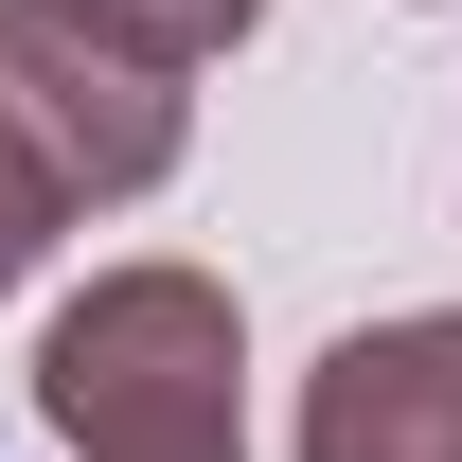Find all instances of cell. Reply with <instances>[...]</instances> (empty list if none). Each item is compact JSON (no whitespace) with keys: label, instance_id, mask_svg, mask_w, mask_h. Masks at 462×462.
<instances>
[{"label":"cell","instance_id":"obj_1","mask_svg":"<svg viewBox=\"0 0 462 462\" xmlns=\"http://www.w3.org/2000/svg\"><path fill=\"white\" fill-rule=\"evenodd\" d=\"M36 409L71 462H249L231 285L214 267H89V302L36 338Z\"/></svg>","mask_w":462,"mask_h":462},{"label":"cell","instance_id":"obj_2","mask_svg":"<svg viewBox=\"0 0 462 462\" xmlns=\"http://www.w3.org/2000/svg\"><path fill=\"white\" fill-rule=\"evenodd\" d=\"M0 107L54 143L71 196H161L178 143H196V89H178L161 36H125L89 0H0Z\"/></svg>","mask_w":462,"mask_h":462},{"label":"cell","instance_id":"obj_3","mask_svg":"<svg viewBox=\"0 0 462 462\" xmlns=\"http://www.w3.org/2000/svg\"><path fill=\"white\" fill-rule=\"evenodd\" d=\"M302 462H462V302L356 320L302 374Z\"/></svg>","mask_w":462,"mask_h":462},{"label":"cell","instance_id":"obj_4","mask_svg":"<svg viewBox=\"0 0 462 462\" xmlns=\"http://www.w3.org/2000/svg\"><path fill=\"white\" fill-rule=\"evenodd\" d=\"M71 214H89V196L54 178V143H36V125L0 107V285H36V249H54Z\"/></svg>","mask_w":462,"mask_h":462},{"label":"cell","instance_id":"obj_5","mask_svg":"<svg viewBox=\"0 0 462 462\" xmlns=\"http://www.w3.org/2000/svg\"><path fill=\"white\" fill-rule=\"evenodd\" d=\"M89 18H125V36H161V54L196 71V54H231V36H249L267 0H89Z\"/></svg>","mask_w":462,"mask_h":462}]
</instances>
